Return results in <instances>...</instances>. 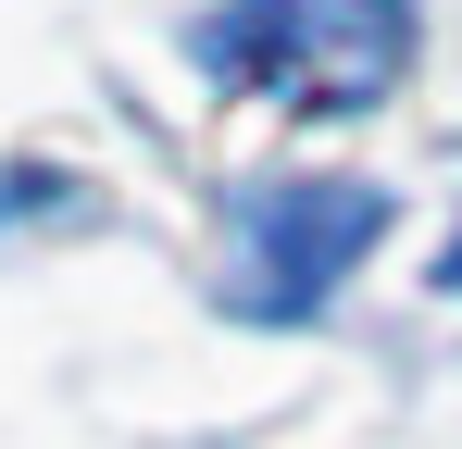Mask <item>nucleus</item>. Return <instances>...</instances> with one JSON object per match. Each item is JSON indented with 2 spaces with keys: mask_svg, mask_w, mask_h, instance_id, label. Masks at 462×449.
<instances>
[{
  "mask_svg": "<svg viewBox=\"0 0 462 449\" xmlns=\"http://www.w3.org/2000/svg\"><path fill=\"white\" fill-rule=\"evenodd\" d=\"M226 224H237L226 312H250V325H312V312L337 299V275L387 237V188H363V175H250L226 200Z\"/></svg>",
  "mask_w": 462,
  "mask_h": 449,
  "instance_id": "obj_1",
  "label": "nucleus"
},
{
  "mask_svg": "<svg viewBox=\"0 0 462 449\" xmlns=\"http://www.w3.org/2000/svg\"><path fill=\"white\" fill-rule=\"evenodd\" d=\"M200 63L226 87H288V100L363 113L412 63V0H226L200 25Z\"/></svg>",
  "mask_w": 462,
  "mask_h": 449,
  "instance_id": "obj_2",
  "label": "nucleus"
}]
</instances>
